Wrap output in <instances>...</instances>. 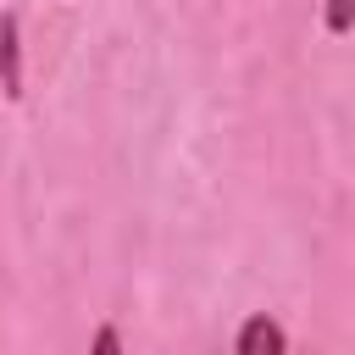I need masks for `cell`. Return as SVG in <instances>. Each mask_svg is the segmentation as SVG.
I'll return each mask as SVG.
<instances>
[{"instance_id": "obj_1", "label": "cell", "mask_w": 355, "mask_h": 355, "mask_svg": "<svg viewBox=\"0 0 355 355\" xmlns=\"http://www.w3.org/2000/svg\"><path fill=\"white\" fill-rule=\"evenodd\" d=\"M233 349H239V355H283V349H288V333H283V322H277V316L255 311V316H244V322H239Z\"/></svg>"}, {"instance_id": "obj_2", "label": "cell", "mask_w": 355, "mask_h": 355, "mask_svg": "<svg viewBox=\"0 0 355 355\" xmlns=\"http://www.w3.org/2000/svg\"><path fill=\"white\" fill-rule=\"evenodd\" d=\"M0 94L22 100V17L17 11L0 17Z\"/></svg>"}, {"instance_id": "obj_3", "label": "cell", "mask_w": 355, "mask_h": 355, "mask_svg": "<svg viewBox=\"0 0 355 355\" xmlns=\"http://www.w3.org/2000/svg\"><path fill=\"white\" fill-rule=\"evenodd\" d=\"M322 28H327L333 39H344V33L355 28V0H322Z\"/></svg>"}, {"instance_id": "obj_4", "label": "cell", "mask_w": 355, "mask_h": 355, "mask_svg": "<svg viewBox=\"0 0 355 355\" xmlns=\"http://www.w3.org/2000/svg\"><path fill=\"white\" fill-rule=\"evenodd\" d=\"M89 349H94V355H116V349H122V333H116V327H100Z\"/></svg>"}]
</instances>
